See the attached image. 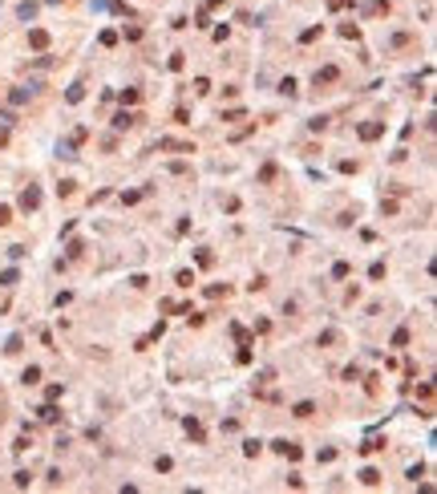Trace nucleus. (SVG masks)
Segmentation results:
<instances>
[{
  "instance_id": "obj_46",
  "label": "nucleus",
  "mask_w": 437,
  "mask_h": 494,
  "mask_svg": "<svg viewBox=\"0 0 437 494\" xmlns=\"http://www.w3.org/2000/svg\"><path fill=\"white\" fill-rule=\"evenodd\" d=\"M348 4V0H328V8H344Z\"/></svg>"
},
{
  "instance_id": "obj_2",
  "label": "nucleus",
  "mask_w": 437,
  "mask_h": 494,
  "mask_svg": "<svg viewBox=\"0 0 437 494\" xmlns=\"http://www.w3.org/2000/svg\"><path fill=\"white\" fill-rule=\"evenodd\" d=\"M271 450H275L279 458H288V462H296V458H300V446H296V442H288V438H275V442H271Z\"/></svg>"
},
{
  "instance_id": "obj_19",
  "label": "nucleus",
  "mask_w": 437,
  "mask_h": 494,
  "mask_svg": "<svg viewBox=\"0 0 437 494\" xmlns=\"http://www.w3.org/2000/svg\"><path fill=\"white\" fill-rule=\"evenodd\" d=\"M231 336H235L239 345H251V332H247V328H239V324H231Z\"/></svg>"
},
{
  "instance_id": "obj_34",
  "label": "nucleus",
  "mask_w": 437,
  "mask_h": 494,
  "mask_svg": "<svg viewBox=\"0 0 437 494\" xmlns=\"http://www.w3.org/2000/svg\"><path fill=\"white\" fill-rule=\"evenodd\" d=\"M166 65H170V69H174V73H182V65H186V57H182V53H174V57H170V61H166Z\"/></svg>"
},
{
  "instance_id": "obj_16",
  "label": "nucleus",
  "mask_w": 437,
  "mask_h": 494,
  "mask_svg": "<svg viewBox=\"0 0 437 494\" xmlns=\"http://www.w3.org/2000/svg\"><path fill=\"white\" fill-rule=\"evenodd\" d=\"M360 482H364V486H381V474L368 466V470H360Z\"/></svg>"
},
{
  "instance_id": "obj_11",
  "label": "nucleus",
  "mask_w": 437,
  "mask_h": 494,
  "mask_svg": "<svg viewBox=\"0 0 437 494\" xmlns=\"http://www.w3.org/2000/svg\"><path fill=\"white\" fill-rule=\"evenodd\" d=\"M28 98H33V85H28V89L20 85V89H12V94H8V102H12V106H24Z\"/></svg>"
},
{
  "instance_id": "obj_43",
  "label": "nucleus",
  "mask_w": 437,
  "mask_h": 494,
  "mask_svg": "<svg viewBox=\"0 0 437 494\" xmlns=\"http://www.w3.org/2000/svg\"><path fill=\"white\" fill-rule=\"evenodd\" d=\"M211 263H215V255H211L207 247H203V251H199V267H211Z\"/></svg>"
},
{
  "instance_id": "obj_6",
  "label": "nucleus",
  "mask_w": 437,
  "mask_h": 494,
  "mask_svg": "<svg viewBox=\"0 0 437 494\" xmlns=\"http://www.w3.org/2000/svg\"><path fill=\"white\" fill-rule=\"evenodd\" d=\"M340 77V69L336 65H324V69H316V77H312V81H316V85H332Z\"/></svg>"
},
{
  "instance_id": "obj_39",
  "label": "nucleus",
  "mask_w": 437,
  "mask_h": 494,
  "mask_svg": "<svg viewBox=\"0 0 437 494\" xmlns=\"http://www.w3.org/2000/svg\"><path fill=\"white\" fill-rule=\"evenodd\" d=\"M12 486H20V490H24V486H28V470H16V474H12Z\"/></svg>"
},
{
  "instance_id": "obj_37",
  "label": "nucleus",
  "mask_w": 437,
  "mask_h": 494,
  "mask_svg": "<svg viewBox=\"0 0 437 494\" xmlns=\"http://www.w3.org/2000/svg\"><path fill=\"white\" fill-rule=\"evenodd\" d=\"M146 191H150V187H146ZM146 191H126V195H121V203H126V207H130V203H138V199H142Z\"/></svg>"
},
{
  "instance_id": "obj_15",
  "label": "nucleus",
  "mask_w": 437,
  "mask_h": 494,
  "mask_svg": "<svg viewBox=\"0 0 437 494\" xmlns=\"http://www.w3.org/2000/svg\"><path fill=\"white\" fill-rule=\"evenodd\" d=\"M20 349H24V336H8V345H4V353H8V357H16Z\"/></svg>"
},
{
  "instance_id": "obj_7",
  "label": "nucleus",
  "mask_w": 437,
  "mask_h": 494,
  "mask_svg": "<svg viewBox=\"0 0 437 494\" xmlns=\"http://www.w3.org/2000/svg\"><path fill=\"white\" fill-rule=\"evenodd\" d=\"M182 429H186V438H191V442H203V425H199V417H186Z\"/></svg>"
},
{
  "instance_id": "obj_29",
  "label": "nucleus",
  "mask_w": 437,
  "mask_h": 494,
  "mask_svg": "<svg viewBox=\"0 0 437 494\" xmlns=\"http://www.w3.org/2000/svg\"><path fill=\"white\" fill-rule=\"evenodd\" d=\"M174 280H178V288H191V284H195V271H178Z\"/></svg>"
},
{
  "instance_id": "obj_33",
  "label": "nucleus",
  "mask_w": 437,
  "mask_h": 494,
  "mask_svg": "<svg viewBox=\"0 0 437 494\" xmlns=\"http://www.w3.org/2000/svg\"><path fill=\"white\" fill-rule=\"evenodd\" d=\"M211 24V8H203V12H195V28H207Z\"/></svg>"
},
{
  "instance_id": "obj_27",
  "label": "nucleus",
  "mask_w": 437,
  "mask_h": 494,
  "mask_svg": "<svg viewBox=\"0 0 437 494\" xmlns=\"http://www.w3.org/2000/svg\"><path fill=\"white\" fill-rule=\"evenodd\" d=\"M275 174H279V166H275V162H267V166H263V170H259V182H271V178H275Z\"/></svg>"
},
{
  "instance_id": "obj_31",
  "label": "nucleus",
  "mask_w": 437,
  "mask_h": 494,
  "mask_svg": "<svg viewBox=\"0 0 437 494\" xmlns=\"http://www.w3.org/2000/svg\"><path fill=\"white\" fill-rule=\"evenodd\" d=\"M340 37H348V41H356V37H360V28H356V24H340Z\"/></svg>"
},
{
  "instance_id": "obj_36",
  "label": "nucleus",
  "mask_w": 437,
  "mask_h": 494,
  "mask_svg": "<svg viewBox=\"0 0 437 494\" xmlns=\"http://www.w3.org/2000/svg\"><path fill=\"white\" fill-rule=\"evenodd\" d=\"M207 296H211V300H218V296H227V284H211V288H207Z\"/></svg>"
},
{
  "instance_id": "obj_40",
  "label": "nucleus",
  "mask_w": 437,
  "mask_h": 494,
  "mask_svg": "<svg viewBox=\"0 0 437 494\" xmlns=\"http://www.w3.org/2000/svg\"><path fill=\"white\" fill-rule=\"evenodd\" d=\"M279 94H288V98H292V94H296V81H292V77H284V81H279Z\"/></svg>"
},
{
  "instance_id": "obj_3",
  "label": "nucleus",
  "mask_w": 437,
  "mask_h": 494,
  "mask_svg": "<svg viewBox=\"0 0 437 494\" xmlns=\"http://www.w3.org/2000/svg\"><path fill=\"white\" fill-rule=\"evenodd\" d=\"M158 150H178V154H195V142H182V138H158Z\"/></svg>"
},
{
  "instance_id": "obj_9",
  "label": "nucleus",
  "mask_w": 437,
  "mask_h": 494,
  "mask_svg": "<svg viewBox=\"0 0 437 494\" xmlns=\"http://www.w3.org/2000/svg\"><path fill=\"white\" fill-rule=\"evenodd\" d=\"M65 102H69V106H77V102H85V81H73V85H69V94H65Z\"/></svg>"
},
{
  "instance_id": "obj_35",
  "label": "nucleus",
  "mask_w": 437,
  "mask_h": 494,
  "mask_svg": "<svg viewBox=\"0 0 437 494\" xmlns=\"http://www.w3.org/2000/svg\"><path fill=\"white\" fill-rule=\"evenodd\" d=\"M235 361H239V365H251V345H243V349L235 353Z\"/></svg>"
},
{
  "instance_id": "obj_12",
  "label": "nucleus",
  "mask_w": 437,
  "mask_h": 494,
  "mask_svg": "<svg viewBox=\"0 0 437 494\" xmlns=\"http://www.w3.org/2000/svg\"><path fill=\"white\" fill-rule=\"evenodd\" d=\"M20 381H24V385H37V381H41V369H37V365H28L24 373H20Z\"/></svg>"
},
{
  "instance_id": "obj_20",
  "label": "nucleus",
  "mask_w": 437,
  "mask_h": 494,
  "mask_svg": "<svg viewBox=\"0 0 437 494\" xmlns=\"http://www.w3.org/2000/svg\"><path fill=\"white\" fill-rule=\"evenodd\" d=\"M16 16H20V20H33V16H37V4H28V0H24V4L16 8Z\"/></svg>"
},
{
  "instance_id": "obj_30",
  "label": "nucleus",
  "mask_w": 437,
  "mask_h": 494,
  "mask_svg": "<svg viewBox=\"0 0 437 494\" xmlns=\"http://www.w3.org/2000/svg\"><path fill=\"white\" fill-rule=\"evenodd\" d=\"M8 223H12V207L0 203V227H8Z\"/></svg>"
},
{
  "instance_id": "obj_1",
  "label": "nucleus",
  "mask_w": 437,
  "mask_h": 494,
  "mask_svg": "<svg viewBox=\"0 0 437 494\" xmlns=\"http://www.w3.org/2000/svg\"><path fill=\"white\" fill-rule=\"evenodd\" d=\"M385 134V122H364V126H356V138L360 142H377Z\"/></svg>"
},
{
  "instance_id": "obj_8",
  "label": "nucleus",
  "mask_w": 437,
  "mask_h": 494,
  "mask_svg": "<svg viewBox=\"0 0 437 494\" xmlns=\"http://www.w3.org/2000/svg\"><path fill=\"white\" fill-rule=\"evenodd\" d=\"M28 45L33 49H49V33L45 28H28Z\"/></svg>"
},
{
  "instance_id": "obj_22",
  "label": "nucleus",
  "mask_w": 437,
  "mask_h": 494,
  "mask_svg": "<svg viewBox=\"0 0 437 494\" xmlns=\"http://www.w3.org/2000/svg\"><path fill=\"white\" fill-rule=\"evenodd\" d=\"M292 413H296V417H312V413H316V405H312V401H300Z\"/></svg>"
},
{
  "instance_id": "obj_42",
  "label": "nucleus",
  "mask_w": 437,
  "mask_h": 494,
  "mask_svg": "<svg viewBox=\"0 0 437 494\" xmlns=\"http://www.w3.org/2000/svg\"><path fill=\"white\" fill-rule=\"evenodd\" d=\"M320 345L328 349V345H336V328H328V332H320Z\"/></svg>"
},
{
  "instance_id": "obj_17",
  "label": "nucleus",
  "mask_w": 437,
  "mask_h": 494,
  "mask_svg": "<svg viewBox=\"0 0 437 494\" xmlns=\"http://www.w3.org/2000/svg\"><path fill=\"white\" fill-rule=\"evenodd\" d=\"M320 33H324V28H320V24H312V28H304V33H300V41H304V45H312Z\"/></svg>"
},
{
  "instance_id": "obj_25",
  "label": "nucleus",
  "mask_w": 437,
  "mask_h": 494,
  "mask_svg": "<svg viewBox=\"0 0 437 494\" xmlns=\"http://www.w3.org/2000/svg\"><path fill=\"white\" fill-rule=\"evenodd\" d=\"M142 98V89H121V106H134Z\"/></svg>"
},
{
  "instance_id": "obj_13",
  "label": "nucleus",
  "mask_w": 437,
  "mask_h": 494,
  "mask_svg": "<svg viewBox=\"0 0 437 494\" xmlns=\"http://www.w3.org/2000/svg\"><path fill=\"white\" fill-rule=\"evenodd\" d=\"M348 271H352L348 259H336V263H332V275H336V280H348Z\"/></svg>"
},
{
  "instance_id": "obj_44",
  "label": "nucleus",
  "mask_w": 437,
  "mask_h": 494,
  "mask_svg": "<svg viewBox=\"0 0 437 494\" xmlns=\"http://www.w3.org/2000/svg\"><path fill=\"white\" fill-rule=\"evenodd\" d=\"M381 215H397V199H385L381 203Z\"/></svg>"
},
{
  "instance_id": "obj_41",
  "label": "nucleus",
  "mask_w": 437,
  "mask_h": 494,
  "mask_svg": "<svg viewBox=\"0 0 437 494\" xmlns=\"http://www.w3.org/2000/svg\"><path fill=\"white\" fill-rule=\"evenodd\" d=\"M247 288H251V292H263V288H267V275H255V280L247 284Z\"/></svg>"
},
{
  "instance_id": "obj_14",
  "label": "nucleus",
  "mask_w": 437,
  "mask_h": 494,
  "mask_svg": "<svg viewBox=\"0 0 437 494\" xmlns=\"http://www.w3.org/2000/svg\"><path fill=\"white\" fill-rule=\"evenodd\" d=\"M0 284H4V288H16V284H20V271H16V267H8L4 275H0Z\"/></svg>"
},
{
  "instance_id": "obj_23",
  "label": "nucleus",
  "mask_w": 437,
  "mask_h": 494,
  "mask_svg": "<svg viewBox=\"0 0 437 494\" xmlns=\"http://www.w3.org/2000/svg\"><path fill=\"white\" fill-rule=\"evenodd\" d=\"M259 450H263V442H255V438H247V442H243V454H247V458H255Z\"/></svg>"
},
{
  "instance_id": "obj_45",
  "label": "nucleus",
  "mask_w": 437,
  "mask_h": 494,
  "mask_svg": "<svg viewBox=\"0 0 437 494\" xmlns=\"http://www.w3.org/2000/svg\"><path fill=\"white\" fill-rule=\"evenodd\" d=\"M417 397H421V401H429V397H433V385H429V381H425V385H417Z\"/></svg>"
},
{
  "instance_id": "obj_21",
  "label": "nucleus",
  "mask_w": 437,
  "mask_h": 494,
  "mask_svg": "<svg viewBox=\"0 0 437 494\" xmlns=\"http://www.w3.org/2000/svg\"><path fill=\"white\" fill-rule=\"evenodd\" d=\"M65 251H69V259H81V255H85V243H81V239H73V243L65 247Z\"/></svg>"
},
{
  "instance_id": "obj_26",
  "label": "nucleus",
  "mask_w": 437,
  "mask_h": 494,
  "mask_svg": "<svg viewBox=\"0 0 437 494\" xmlns=\"http://www.w3.org/2000/svg\"><path fill=\"white\" fill-rule=\"evenodd\" d=\"M73 191H77V182H73V178H65V182H61V187H57V195H61V199H69Z\"/></svg>"
},
{
  "instance_id": "obj_32",
  "label": "nucleus",
  "mask_w": 437,
  "mask_h": 494,
  "mask_svg": "<svg viewBox=\"0 0 437 494\" xmlns=\"http://www.w3.org/2000/svg\"><path fill=\"white\" fill-rule=\"evenodd\" d=\"M368 280H385V263H381V259H377V263L368 267Z\"/></svg>"
},
{
  "instance_id": "obj_4",
  "label": "nucleus",
  "mask_w": 437,
  "mask_h": 494,
  "mask_svg": "<svg viewBox=\"0 0 437 494\" xmlns=\"http://www.w3.org/2000/svg\"><path fill=\"white\" fill-rule=\"evenodd\" d=\"M41 207V191L37 187H24L20 191V211H37Z\"/></svg>"
},
{
  "instance_id": "obj_38",
  "label": "nucleus",
  "mask_w": 437,
  "mask_h": 494,
  "mask_svg": "<svg viewBox=\"0 0 437 494\" xmlns=\"http://www.w3.org/2000/svg\"><path fill=\"white\" fill-rule=\"evenodd\" d=\"M85 138H89V130H85V126H77V130H73V138H69V142H73V146H81V142H85Z\"/></svg>"
},
{
  "instance_id": "obj_10",
  "label": "nucleus",
  "mask_w": 437,
  "mask_h": 494,
  "mask_svg": "<svg viewBox=\"0 0 437 494\" xmlns=\"http://www.w3.org/2000/svg\"><path fill=\"white\" fill-rule=\"evenodd\" d=\"M37 413H41V421H49V425H53V421H57V417H61V409H57V405H53V401H45V405H41V409H37Z\"/></svg>"
},
{
  "instance_id": "obj_24",
  "label": "nucleus",
  "mask_w": 437,
  "mask_h": 494,
  "mask_svg": "<svg viewBox=\"0 0 437 494\" xmlns=\"http://www.w3.org/2000/svg\"><path fill=\"white\" fill-rule=\"evenodd\" d=\"M377 450H385V442H381V438H368V442L360 446V454H377Z\"/></svg>"
},
{
  "instance_id": "obj_5",
  "label": "nucleus",
  "mask_w": 437,
  "mask_h": 494,
  "mask_svg": "<svg viewBox=\"0 0 437 494\" xmlns=\"http://www.w3.org/2000/svg\"><path fill=\"white\" fill-rule=\"evenodd\" d=\"M130 126H138V114L117 110V114H113V130H130Z\"/></svg>"
},
{
  "instance_id": "obj_28",
  "label": "nucleus",
  "mask_w": 437,
  "mask_h": 494,
  "mask_svg": "<svg viewBox=\"0 0 437 494\" xmlns=\"http://www.w3.org/2000/svg\"><path fill=\"white\" fill-rule=\"evenodd\" d=\"M98 41L109 49V45H117V33H113V28H102V37H98Z\"/></svg>"
},
{
  "instance_id": "obj_18",
  "label": "nucleus",
  "mask_w": 437,
  "mask_h": 494,
  "mask_svg": "<svg viewBox=\"0 0 437 494\" xmlns=\"http://www.w3.org/2000/svg\"><path fill=\"white\" fill-rule=\"evenodd\" d=\"M405 345H409V328H397L393 332V349H405Z\"/></svg>"
}]
</instances>
